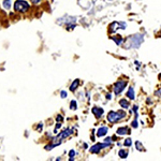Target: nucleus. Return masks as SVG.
<instances>
[{"label": "nucleus", "instance_id": "1", "mask_svg": "<svg viewBox=\"0 0 161 161\" xmlns=\"http://www.w3.org/2000/svg\"><path fill=\"white\" fill-rule=\"evenodd\" d=\"M127 116V114L124 111H118V112H110L108 114V120L112 124H115L117 121L121 120Z\"/></svg>", "mask_w": 161, "mask_h": 161}, {"label": "nucleus", "instance_id": "2", "mask_svg": "<svg viewBox=\"0 0 161 161\" xmlns=\"http://www.w3.org/2000/svg\"><path fill=\"white\" fill-rule=\"evenodd\" d=\"M29 3L25 0H16L14 3V10L17 12H20V13H24V12H27L29 10Z\"/></svg>", "mask_w": 161, "mask_h": 161}, {"label": "nucleus", "instance_id": "3", "mask_svg": "<svg viewBox=\"0 0 161 161\" xmlns=\"http://www.w3.org/2000/svg\"><path fill=\"white\" fill-rule=\"evenodd\" d=\"M143 40H144L143 36H140V35L132 36L128 40V42H129L128 47H139V46L141 45V43L143 42Z\"/></svg>", "mask_w": 161, "mask_h": 161}, {"label": "nucleus", "instance_id": "4", "mask_svg": "<svg viewBox=\"0 0 161 161\" xmlns=\"http://www.w3.org/2000/svg\"><path fill=\"white\" fill-rule=\"evenodd\" d=\"M126 86H127V82H125V80H118L115 84V86H114V92L116 95H119L126 88Z\"/></svg>", "mask_w": 161, "mask_h": 161}, {"label": "nucleus", "instance_id": "5", "mask_svg": "<svg viewBox=\"0 0 161 161\" xmlns=\"http://www.w3.org/2000/svg\"><path fill=\"white\" fill-rule=\"evenodd\" d=\"M92 113L95 114V116L97 118H101L103 115V113H104V111H103V108H98V106H95V108H92Z\"/></svg>", "mask_w": 161, "mask_h": 161}, {"label": "nucleus", "instance_id": "6", "mask_svg": "<svg viewBox=\"0 0 161 161\" xmlns=\"http://www.w3.org/2000/svg\"><path fill=\"white\" fill-rule=\"evenodd\" d=\"M108 127H105V126L100 127V128L98 129V131H97V136H98V137L104 136L105 134L108 133Z\"/></svg>", "mask_w": 161, "mask_h": 161}, {"label": "nucleus", "instance_id": "7", "mask_svg": "<svg viewBox=\"0 0 161 161\" xmlns=\"http://www.w3.org/2000/svg\"><path fill=\"white\" fill-rule=\"evenodd\" d=\"M116 133H117L118 136H126L127 133H130V129L127 128V127H121V128L117 129Z\"/></svg>", "mask_w": 161, "mask_h": 161}, {"label": "nucleus", "instance_id": "8", "mask_svg": "<svg viewBox=\"0 0 161 161\" xmlns=\"http://www.w3.org/2000/svg\"><path fill=\"white\" fill-rule=\"evenodd\" d=\"M127 97H128L129 99H131V100H133L134 98H136V95H134V90H133V88H132V87L129 88V90L127 92Z\"/></svg>", "mask_w": 161, "mask_h": 161}, {"label": "nucleus", "instance_id": "9", "mask_svg": "<svg viewBox=\"0 0 161 161\" xmlns=\"http://www.w3.org/2000/svg\"><path fill=\"white\" fill-rule=\"evenodd\" d=\"M118 155H119V157H120L121 159H126V158L128 157V152H127L126 149H120L118 152Z\"/></svg>", "mask_w": 161, "mask_h": 161}, {"label": "nucleus", "instance_id": "10", "mask_svg": "<svg viewBox=\"0 0 161 161\" xmlns=\"http://www.w3.org/2000/svg\"><path fill=\"white\" fill-rule=\"evenodd\" d=\"M79 84H80V80H75L74 82L71 84V86H70V90H71V92H74V90L76 89L77 87H79Z\"/></svg>", "mask_w": 161, "mask_h": 161}, {"label": "nucleus", "instance_id": "11", "mask_svg": "<svg viewBox=\"0 0 161 161\" xmlns=\"http://www.w3.org/2000/svg\"><path fill=\"white\" fill-rule=\"evenodd\" d=\"M119 104L121 105V108H129V102L126 99H121L120 101H119Z\"/></svg>", "mask_w": 161, "mask_h": 161}, {"label": "nucleus", "instance_id": "12", "mask_svg": "<svg viewBox=\"0 0 161 161\" xmlns=\"http://www.w3.org/2000/svg\"><path fill=\"white\" fill-rule=\"evenodd\" d=\"M114 41H115V43L117 44V45H120L121 43H123V38L120 37V36H116V37H112Z\"/></svg>", "mask_w": 161, "mask_h": 161}, {"label": "nucleus", "instance_id": "13", "mask_svg": "<svg viewBox=\"0 0 161 161\" xmlns=\"http://www.w3.org/2000/svg\"><path fill=\"white\" fill-rule=\"evenodd\" d=\"M10 7H11V0H3V8L4 9L9 10Z\"/></svg>", "mask_w": 161, "mask_h": 161}, {"label": "nucleus", "instance_id": "14", "mask_svg": "<svg viewBox=\"0 0 161 161\" xmlns=\"http://www.w3.org/2000/svg\"><path fill=\"white\" fill-rule=\"evenodd\" d=\"M136 146L139 152H143V150H144V146L141 144V142H136Z\"/></svg>", "mask_w": 161, "mask_h": 161}, {"label": "nucleus", "instance_id": "15", "mask_svg": "<svg viewBox=\"0 0 161 161\" xmlns=\"http://www.w3.org/2000/svg\"><path fill=\"white\" fill-rule=\"evenodd\" d=\"M70 108H71V110H76L77 108V102L75 100L71 101V106H70Z\"/></svg>", "mask_w": 161, "mask_h": 161}, {"label": "nucleus", "instance_id": "16", "mask_svg": "<svg viewBox=\"0 0 161 161\" xmlns=\"http://www.w3.org/2000/svg\"><path fill=\"white\" fill-rule=\"evenodd\" d=\"M125 146H128V147H130L131 145H132V141H131V139H127L126 141H125Z\"/></svg>", "mask_w": 161, "mask_h": 161}, {"label": "nucleus", "instance_id": "17", "mask_svg": "<svg viewBox=\"0 0 161 161\" xmlns=\"http://www.w3.org/2000/svg\"><path fill=\"white\" fill-rule=\"evenodd\" d=\"M61 127V123H59V124H57L56 125V127H55V129H54V133H57L59 130V128Z\"/></svg>", "mask_w": 161, "mask_h": 161}, {"label": "nucleus", "instance_id": "18", "mask_svg": "<svg viewBox=\"0 0 161 161\" xmlns=\"http://www.w3.org/2000/svg\"><path fill=\"white\" fill-rule=\"evenodd\" d=\"M137 126H139V124H137V119L136 118L133 120V123H132V127H133V128H137Z\"/></svg>", "mask_w": 161, "mask_h": 161}, {"label": "nucleus", "instance_id": "19", "mask_svg": "<svg viewBox=\"0 0 161 161\" xmlns=\"http://www.w3.org/2000/svg\"><path fill=\"white\" fill-rule=\"evenodd\" d=\"M60 96H61V98H67L68 93H67V92H64V90H62V92H60Z\"/></svg>", "mask_w": 161, "mask_h": 161}, {"label": "nucleus", "instance_id": "20", "mask_svg": "<svg viewBox=\"0 0 161 161\" xmlns=\"http://www.w3.org/2000/svg\"><path fill=\"white\" fill-rule=\"evenodd\" d=\"M56 120H57V121H59V123H61V121H62V116L58 115V116L56 117Z\"/></svg>", "mask_w": 161, "mask_h": 161}, {"label": "nucleus", "instance_id": "21", "mask_svg": "<svg viewBox=\"0 0 161 161\" xmlns=\"http://www.w3.org/2000/svg\"><path fill=\"white\" fill-rule=\"evenodd\" d=\"M104 142H106V143H112V137H106V139L104 140Z\"/></svg>", "mask_w": 161, "mask_h": 161}, {"label": "nucleus", "instance_id": "22", "mask_svg": "<svg viewBox=\"0 0 161 161\" xmlns=\"http://www.w3.org/2000/svg\"><path fill=\"white\" fill-rule=\"evenodd\" d=\"M74 155H75V152H74V150H70V153H69V156H70V157H73Z\"/></svg>", "mask_w": 161, "mask_h": 161}, {"label": "nucleus", "instance_id": "23", "mask_svg": "<svg viewBox=\"0 0 161 161\" xmlns=\"http://www.w3.org/2000/svg\"><path fill=\"white\" fill-rule=\"evenodd\" d=\"M31 1H32L35 4H38V3H40V2L42 1V0H31Z\"/></svg>", "mask_w": 161, "mask_h": 161}, {"label": "nucleus", "instance_id": "24", "mask_svg": "<svg viewBox=\"0 0 161 161\" xmlns=\"http://www.w3.org/2000/svg\"><path fill=\"white\" fill-rule=\"evenodd\" d=\"M42 128H43V125H42V124H39V125H38V130L40 131V129L42 130Z\"/></svg>", "mask_w": 161, "mask_h": 161}, {"label": "nucleus", "instance_id": "25", "mask_svg": "<svg viewBox=\"0 0 161 161\" xmlns=\"http://www.w3.org/2000/svg\"><path fill=\"white\" fill-rule=\"evenodd\" d=\"M106 99H112V95H111V93H110V95L106 96Z\"/></svg>", "mask_w": 161, "mask_h": 161}]
</instances>
